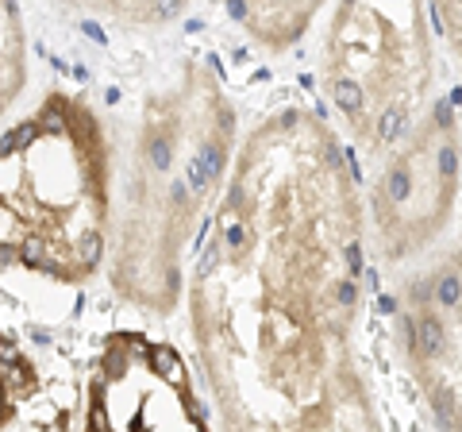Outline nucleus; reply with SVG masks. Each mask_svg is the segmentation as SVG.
Returning a JSON list of instances; mask_svg holds the SVG:
<instances>
[{"label": "nucleus", "mask_w": 462, "mask_h": 432, "mask_svg": "<svg viewBox=\"0 0 462 432\" xmlns=\"http://www.w3.org/2000/svg\"><path fill=\"white\" fill-rule=\"evenodd\" d=\"M462 190V132L447 97L397 147L370 162L366 178V240L385 263L424 255L447 232Z\"/></svg>", "instance_id": "obj_4"}, {"label": "nucleus", "mask_w": 462, "mask_h": 432, "mask_svg": "<svg viewBox=\"0 0 462 432\" xmlns=\"http://www.w3.org/2000/svg\"><path fill=\"white\" fill-rule=\"evenodd\" d=\"M223 8L243 27V35H250L262 50L278 54L297 39H305L312 20L320 16L324 0H223Z\"/></svg>", "instance_id": "obj_6"}, {"label": "nucleus", "mask_w": 462, "mask_h": 432, "mask_svg": "<svg viewBox=\"0 0 462 432\" xmlns=\"http://www.w3.org/2000/svg\"><path fill=\"white\" fill-rule=\"evenodd\" d=\"M0 398H4V386H0Z\"/></svg>", "instance_id": "obj_9"}, {"label": "nucleus", "mask_w": 462, "mask_h": 432, "mask_svg": "<svg viewBox=\"0 0 462 432\" xmlns=\"http://www.w3.org/2000/svg\"><path fill=\"white\" fill-rule=\"evenodd\" d=\"M320 85L366 162L397 147L436 100L428 0H335L320 39Z\"/></svg>", "instance_id": "obj_3"}, {"label": "nucleus", "mask_w": 462, "mask_h": 432, "mask_svg": "<svg viewBox=\"0 0 462 432\" xmlns=\"http://www.w3.org/2000/svg\"><path fill=\"white\" fill-rule=\"evenodd\" d=\"M397 351L431 421L462 429V228L401 293Z\"/></svg>", "instance_id": "obj_5"}, {"label": "nucleus", "mask_w": 462, "mask_h": 432, "mask_svg": "<svg viewBox=\"0 0 462 432\" xmlns=\"http://www.w3.org/2000/svg\"><path fill=\"white\" fill-rule=\"evenodd\" d=\"M363 275L346 143L316 108H278L247 132L193 263V340L228 429H378Z\"/></svg>", "instance_id": "obj_1"}, {"label": "nucleus", "mask_w": 462, "mask_h": 432, "mask_svg": "<svg viewBox=\"0 0 462 432\" xmlns=\"http://www.w3.org/2000/svg\"><path fill=\"white\" fill-rule=\"evenodd\" d=\"M235 151V108L208 62H185L182 82L150 97L135 147L116 286L147 309H173L185 243L223 190Z\"/></svg>", "instance_id": "obj_2"}, {"label": "nucleus", "mask_w": 462, "mask_h": 432, "mask_svg": "<svg viewBox=\"0 0 462 432\" xmlns=\"http://www.w3.org/2000/svg\"><path fill=\"white\" fill-rule=\"evenodd\" d=\"M81 8H93L100 16L124 20V24H170L182 16L189 0H74Z\"/></svg>", "instance_id": "obj_7"}, {"label": "nucleus", "mask_w": 462, "mask_h": 432, "mask_svg": "<svg viewBox=\"0 0 462 432\" xmlns=\"http://www.w3.org/2000/svg\"><path fill=\"white\" fill-rule=\"evenodd\" d=\"M428 8H431V20L439 24V31H443L447 47H451L454 66L462 74V0H428Z\"/></svg>", "instance_id": "obj_8"}]
</instances>
